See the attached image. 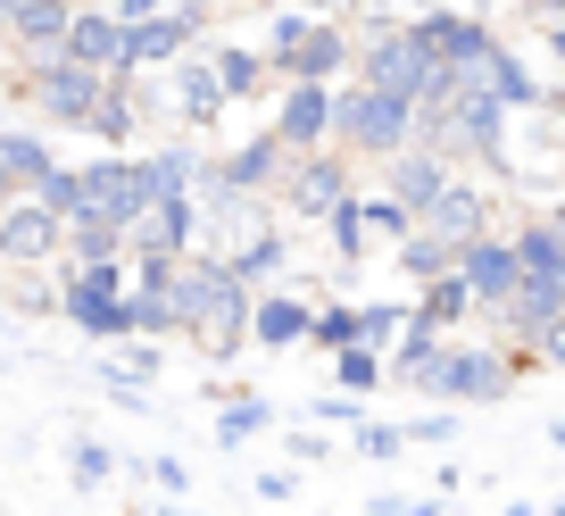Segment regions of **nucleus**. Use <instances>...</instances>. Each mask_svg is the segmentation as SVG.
I'll use <instances>...</instances> for the list:
<instances>
[{
    "label": "nucleus",
    "instance_id": "21",
    "mask_svg": "<svg viewBox=\"0 0 565 516\" xmlns=\"http://www.w3.org/2000/svg\"><path fill=\"white\" fill-rule=\"evenodd\" d=\"M449 183H458V167H441V159H433V150H399V159L383 167V192L399 200L407 217H424V209H433V200L449 192Z\"/></svg>",
    "mask_w": 565,
    "mask_h": 516
},
{
    "label": "nucleus",
    "instance_id": "37",
    "mask_svg": "<svg viewBox=\"0 0 565 516\" xmlns=\"http://www.w3.org/2000/svg\"><path fill=\"white\" fill-rule=\"evenodd\" d=\"M449 450V442H458V409H433V417H416V425H407V450Z\"/></svg>",
    "mask_w": 565,
    "mask_h": 516
},
{
    "label": "nucleus",
    "instance_id": "10",
    "mask_svg": "<svg viewBox=\"0 0 565 516\" xmlns=\"http://www.w3.org/2000/svg\"><path fill=\"white\" fill-rule=\"evenodd\" d=\"M416 233H433V242H441V250H458V259H466L475 242H491V233H499V200H491V183L458 176L441 200H433V209L416 217Z\"/></svg>",
    "mask_w": 565,
    "mask_h": 516
},
{
    "label": "nucleus",
    "instance_id": "48",
    "mask_svg": "<svg viewBox=\"0 0 565 516\" xmlns=\"http://www.w3.org/2000/svg\"><path fill=\"white\" fill-rule=\"evenodd\" d=\"M499 516H541V508H524V499H508V508H499Z\"/></svg>",
    "mask_w": 565,
    "mask_h": 516
},
{
    "label": "nucleus",
    "instance_id": "23",
    "mask_svg": "<svg viewBox=\"0 0 565 516\" xmlns=\"http://www.w3.org/2000/svg\"><path fill=\"white\" fill-rule=\"evenodd\" d=\"M141 117H150V108H141V84H134V75H108V92H100V108H92L84 134L125 159V143H141Z\"/></svg>",
    "mask_w": 565,
    "mask_h": 516
},
{
    "label": "nucleus",
    "instance_id": "4",
    "mask_svg": "<svg viewBox=\"0 0 565 516\" xmlns=\"http://www.w3.org/2000/svg\"><path fill=\"white\" fill-rule=\"evenodd\" d=\"M333 150L341 159H399L416 150V108L391 101V92H366V84H341L333 92Z\"/></svg>",
    "mask_w": 565,
    "mask_h": 516
},
{
    "label": "nucleus",
    "instance_id": "15",
    "mask_svg": "<svg viewBox=\"0 0 565 516\" xmlns=\"http://www.w3.org/2000/svg\"><path fill=\"white\" fill-rule=\"evenodd\" d=\"M458 284L475 292V317H499V308L524 292V267H515V242H508V225L491 233V242H475L458 259Z\"/></svg>",
    "mask_w": 565,
    "mask_h": 516
},
{
    "label": "nucleus",
    "instance_id": "14",
    "mask_svg": "<svg viewBox=\"0 0 565 516\" xmlns=\"http://www.w3.org/2000/svg\"><path fill=\"white\" fill-rule=\"evenodd\" d=\"M51 259H67V225H58L51 209H34V200H18V209H0V267H18V275H42Z\"/></svg>",
    "mask_w": 565,
    "mask_h": 516
},
{
    "label": "nucleus",
    "instance_id": "50",
    "mask_svg": "<svg viewBox=\"0 0 565 516\" xmlns=\"http://www.w3.org/2000/svg\"><path fill=\"white\" fill-rule=\"evenodd\" d=\"M0 125H9V108H0Z\"/></svg>",
    "mask_w": 565,
    "mask_h": 516
},
{
    "label": "nucleus",
    "instance_id": "1",
    "mask_svg": "<svg viewBox=\"0 0 565 516\" xmlns=\"http://www.w3.org/2000/svg\"><path fill=\"white\" fill-rule=\"evenodd\" d=\"M175 334L192 341L200 358H242L249 350V292L225 275V259H183V275H175Z\"/></svg>",
    "mask_w": 565,
    "mask_h": 516
},
{
    "label": "nucleus",
    "instance_id": "32",
    "mask_svg": "<svg viewBox=\"0 0 565 516\" xmlns=\"http://www.w3.org/2000/svg\"><path fill=\"white\" fill-rule=\"evenodd\" d=\"M67 475L84 483V492H100V483L117 475V459H108V442H100V433H75V442H67Z\"/></svg>",
    "mask_w": 565,
    "mask_h": 516
},
{
    "label": "nucleus",
    "instance_id": "7",
    "mask_svg": "<svg viewBox=\"0 0 565 516\" xmlns=\"http://www.w3.org/2000/svg\"><path fill=\"white\" fill-rule=\"evenodd\" d=\"M524 367H541V358H515V350H499V341H449V358H441V375L424 383V400H475V409H499Z\"/></svg>",
    "mask_w": 565,
    "mask_h": 516
},
{
    "label": "nucleus",
    "instance_id": "19",
    "mask_svg": "<svg viewBox=\"0 0 565 516\" xmlns=\"http://www.w3.org/2000/svg\"><path fill=\"white\" fill-rule=\"evenodd\" d=\"M317 334V301L308 292H266V301H249V341L258 350H300V341Z\"/></svg>",
    "mask_w": 565,
    "mask_h": 516
},
{
    "label": "nucleus",
    "instance_id": "16",
    "mask_svg": "<svg viewBox=\"0 0 565 516\" xmlns=\"http://www.w3.org/2000/svg\"><path fill=\"white\" fill-rule=\"evenodd\" d=\"M209 225H200V200H150V217L134 225V259H200Z\"/></svg>",
    "mask_w": 565,
    "mask_h": 516
},
{
    "label": "nucleus",
    "instance_id": "46",
    "mask_svg": "<svg viewBox=\"0 0 565 516\" xmlns=\"http://www.w3.org/2000/svg\"><path fill=\"white\" fill-rule=\"evenodd\" d=\"M0 92H18V67H9V51H0Z\"/></svg>",
    "mask_w": 565,
    "mask_h": 516
},
{
    "label": "nucleus",
    "instance_id": "40",
    "mask_svg": "<svg viewBox=\"0 0 565 516\" xmlns=\"http://www.w3.org/2000/svg\"><path fill=\"white\" fill-rule=\"evenodd\" d=\"M141 475L159 483L167 499H183V492H192V466H183V459H150V466H141Z\"/></svg>",
    "mask_w": 565,
    "mask_h": 516
},
{
    "label": "nucleus",
    "instance_id": "39",
    "mask_svg": "<svg viewBox=\"0 0 565 516\" xmlns=\"http://www.w3.org/2000/svg\"><path fill=\"white\" fill-rule=\"evenodd\" d=\"M407 425H358V459H399Z\"/></svg>",
    "mask_w": 565,
    "mask_h": 516
},
{
    "label": "nucleus",
    "instance_id": "5",
    "mask_svg": "<svg viewBox=\"0 0 565 516\" xmlns=\"http://www.w3.org/2000/svg\"><path fill=\"white\" fill-rule=\"evenodd\" d=\"M125 18V67L134 84H150V67H175L192 42H209V9H150V0H117Z\"/></svg>",
    "mask_w": 565,
    "mask_h": 516
},
{
    "label": "nucleus",
    "instance_id": "13",
    "mask_svg": "<svg viewBox=\"0 0 565 516\" xmlns=\"http://www.w3.org/2000/svg\"><path fill=\"white\" fill-rule=\"evenodd\" d=\"M282 143V159H317V150H333V92L317 84H282L275 92V125H266Z\"/></svg>",
    "mask_w": 565,
    "mask_h": 516
},
{
    "label": "nucleus",
    "instance_id": "8",
    "mask_svg": "<svg viewBox=\"0 0 565 516\" xmlns=\"http://www.w3.org/2000/svg\"><path fill=\"white\" fill-rule=\"evenodd\" d=\"M75 183H84V217L92 225H117V233H134L141 217H150V192H141V159L134 150H92L84 167H75Z\"/></svg>",
    "mask_w": 565,
    "mask_h": 516
},
{
    "label": "nucleus",
    "instance_id": "18",
    "mask_svg": "<svg viewBox=\"0 0 565 516\" xmlns=\"http://www.w3.org/2000/svg\"><path fill=\"white\" fill-rule=\"evenodd\" d=\"M216 176H225V192H249V200H275L282 176H291V159H282L275 134H249V143L216 150Z\"/></svg>",
    "mask_w": 565,
    "mask_h": 516
},
{
    "label": "nucleus",
    "instance_id": "41",
    "mask_svg": "<svg viewBox=\"0 0 565 516\" xmlns=\"http://www.w3.org/2000/svg\"><path fill=\"white\" fill-rule=\"evenodd\" d=\"M324 425H358V400H341V392H324V400H317V433H324Z\"/></svg>",
    "mask_w": 565,
    "mask_h": 516
},
{
    "label": "nucleus",
    "instance_id": "3",
    "mask_svg": "<svg viewBox=\"0 0 565 516\" xmlns=\"http://www.w3.org/2000/svg\"><path fill=\"white\" fill-rule=\"evenodd\" d=\"M416 150H433L441 167L482 159V167L508 176V108H499L491 92H449L441 108H424V117H416Z\"/></svg>",
    "mask_w": 565,
    "mask_h": 516
},
{
    "label": "nucleus",
    "instance_id": "33",
    "mask_svg": "<svg viewBox=\"0 0 565 516\" xmlns=\"http://www.w3.org/2000/svg\"><path fill=\"white\" fill-rule=\"evenodd\" d=\"M317 341L324 358H341V350H358V308H341V301H317Z\"/></svg>",
    "mask_w": 565,
    "mask_h": 516
},
{
    "label": "nucleus",
    "instance_id": "22",
    "mask_svg": "<svg viewBox=\"0 0 565 516\" xmlns=\"http://www.w3.org/2000/svg\"><path fill=\"white\" fill-rule=\"evenodd\" d=\"M225 108L233 101H225V84H216L209 59H175V125H183V134H209Z\"/></svg>",
    "mask_w": 565,
    "mask_h": 516
},
{
    "label": "nucleus",
    "instance_id": "28",
    "mask_svg": "<svg viewBox=\"0 0 565 516\" xmlns=\"http://www.w3.org/2000/svg\"><path fill=\"white\" fill-rule=\"evenodd\" d=\"M266 425H275V400H258V392H242V400H225V409H216V442H225V450L258 442Z\"/></svg>",
    "mask_w": 565,
    "mask_h": 516
},
{
    "label": "nucleus",
    "instance_id": "12",
    "mask_svg": "<svg viewBox=\"0 0 565 516\" xmlns=\"http://www.w3.org/2000/svg\"><path fill=\"white\" fill-rule=\"evenodd\" d=\"M341 200H358V176L341 150H317V159H291V176H282L275 209L282 217H333Z\"/></svg>",
    "mask_w": 565,
    "mask_h": 516
},
{
    "label": "nucleus",
    "instance_id": "25",
    "mask_svg": "<svg viewBox=\"0 0 565 516\" xmlns=\"http://www.w3.org/2000/svg\"><path fill=\"white\" fill-rule=\"evenodd\" d=\"M225 275L249 292V301H266V292H282L291 284V233H266V242H249V250H233L225 259Z\"/></svg>",
    "mask_w": 565,
    "mask_h": 516
},
{
    "label": "nucleus",
    "instance_id": "47",
    "mask_svg": "<svg viewBox=\"0 0 565 516\" xmlns=\"http://www.w3.org/2000/svg\"><path fill=\"white\" fill-rule=\"evenodd\" d=\"M159 516H200V508H192V499H167V508H159Z\"/></svg>",
    "mask_w": 565,
    "mask_h": 516
},
{
    "label": "nucleus",
    "instance_id": "35",
    "mask_svg": "<svg viewBox=\"0 0 565 516\" xmlns=\"http://www.w3.org/2000/svg\"><path fill=\"white\" fill-rule=\"evenodd\" d=\"M333 383H341V400H366L374 383H383V358H374V350H341L333 358Z\"/></svg>",
    "mask_w": 565,
    "mask_h": 516
},
{
    "label": "nucleus",
    "instance_id": "30",
    "mask_svg": "<svg viewBox=\"0 0 565 516\" xmlns=\"http://www.w3.org/2000/svg\"><path fill=\"white\" fill-rule=\"evenodd\" d=\"M399 275H416V292H424V284H441V275H458V250H441L433 233H407L399 242Z\"/></svg>",
    "mask_w": 565,
    "mask_h": 516
},
{
    "label": "nucleus",
    "instance_id": "49",
    "mask_svg": "<svg viewBox=\"0 0 565 516\" xmlns=\"http://www.w3.org/2000/svg\"><path fill=\"white\" fill-rule=\"evenodd\" d=\"M548 442H557V450H565V417H557V425H548Z\"/></svg>",
    "mask_w": 565,
    "mask_h": 516
},
{
    "label": "nucleus",
    "instance_id": "36",
    "mask_svg": "<svg viewBox=\"0 0 565 516\" xmlns=\"http://www.w3.org/2000/svg\"><path fill=\"white\" fill-rule=\"evenodd\" d=\"M9 301L34 308V317H58V284L51 275H9Z\"/></svg>",
    "mask_w": 565,
    "mask_h": 516
},
{
    "label": "nucleus",
    "instance_id": "24",
    "mask_svg": "<svg viewBox=\"0 0 565 516\" xmlns=\"http://www.w3.org/2000/svg\"><path fill=\"white\" fill-rule=\"evenodd\" d=\"M209 67H216V84H225V101H266V92H282V75L266 67L258 42H216Z\"/></svg>",
    "mask_w": 565,
    "mask_h": 516
},
{
    "label": "nucleus",
    "instance_id": "42",
    "mask_svg": "<svg viewBox=\"0 0 565 516\" xmlns=\"http://www.w3.org/2000/svg\"><path fill=\"white\" fill-rule=\"evenodd\" d=\"M532 358H541V367H557V375H565V317H557V325H548V334H541V350H532Z\"/></svg>",
    "mask_w": 565,
    "mask_h": 516
},
{
    "label": "nucleus",
    "instance_id": "11",
    "mask_svg": "<svg viewBox=\"0 0 565 516\" xmlns=\"http://www.w3.org/2000/svg\"><path fill=\"white\" fill-rule=\"evenodd\" d=\"M18 92H25V101H34L51 125H92V108H100L108 75L75 67V59H51V67H25V75H18Z\"/></svg>",
    "mask_w": 565,
    "mask_h": 516
},
{
    "label": "nucleus",
    "instance_id": "44",
    "mask_svg": "<svg viewBox=\"0 0 565 516\" xmlns=\"http://www.w3.org/2000/svg\"><path fill=\"white\" fill-rule=\"evenodd\" d=\"M249 492H258V499H291V492H300V475H282V466H275V475H258Z\"/></svg>",
    "mask_w": 565,
    "mask_h": 516
},
{
    "label": "nucleus",
    "instance_id": "2",
    "mask_svg": "<svg viewBox=\"0 0 565 516\" xmlns=\"http://www.w3.org/2000/svg\"><path fill=\"white\" fill-rule=\"evenodd\" d=\"M266 67L282 84H317V92H341V75H358V51H350V25L341 18H308V9H275L266 18Z\"/></svg>",
    "mask_w": 565,
    "mask_h": 516
},
{
    "label": "nucleus",
    "instance_id": "29",
    "mask_svg": "<svg viewBox=\"0 0 565 516\" xmlns=\"http://www.w3.org/2000/svg\"><path fill=\"white\" fill-rule=\"evenodd\" d=\"M407 325H416V308H407V301H366V308H358V350L383 358L391 341L407 334Z\"/></svg>",
    "mask_w": 565,
    "mask_h": 516
},
{
    "label": "nucleus",
    "instance_id": "26",
    "mask_svg": "<svg viewBox=\"0 0 565 516\" xmlns=\"http://www.w3.org/2000/svg\"><path fill=\"white\" fill-rule=\"evenodd\" d=\"M159 367H167L159 341H125V350L100 367V383H108L117 400H134V409H141V400H150V383H159Z\"/></svg>",
    "mask_w": 565,
    "mask_h": 516
},
{
    "label": "nucleus",
    "instance_id": "34",
    "mask_svg": "<svg viewBox=\"0 0 565 516\" xmlns=\"http://www.w3.org/2000/svg\"><path fill=\"white\" fill-rule=\"evenodd\" d=\"M324 242H333L341 267H358V250H366V217H358V200H341V209L324 217Z\"/></svg>",
    "mask_w": 565,
    "mask_h": 516
},
{
    "label": "nucleus",
    "instance_id": "38",
    "mask_svg": "<svg viewBox=\"0 0 565 516\" xmlns=\"http://www.w3.org/2000/svg\"><path fill=\"white\" fill-rule=\"evenodd\" d=\"M441 508H449L441 492H433V499H407V492H374V499H366V516H441Z\"/></svg>",
    "mask_w": 565,
    "mask_h": 516
},
{
    "label": "nucleus",
    "instance_id": "20",
    "mask_svg": "<svg viewBox=\"0 0 565 516\" xmlns=\"http://www.w3.org/2000/svg\"><path fill=\"white\" fill-rule=\"evenodd\" d=\"M58 59H75V67H92V75H117L125 67V18H117V0H108V9H75L67 51H58Z\"/></svg>",
    "mask_w": 565,
    "mask_h": 516
},
{
    "label": "nucleus",
    "instance_id": "17",
    "mask_svg": "<svg viewBox=\"0 0 565 516\" xmlns=\"http://www.w3.org/2000/svg\"><path fill=\"white\" fill-rule=\"evenodd\" d=\"M58 176V150L42 143L34 125H0V209H18V200H34L42 183Z\"/></svg>",
    "mask_w": 565,
    "mask_h": 516
},
{
    "label": "nucleus",
    "instance_id": "6",
    "mask_svg": "<svg viewBox=\"0 0 565 516\" xmlns=\"http://www.w3.org/2000/svg\"><path fill=\"white\" fill-rule=\"evenodd\" d=\"M134 267H58V317L84 341H134Z\"/></svg>",
    "mask_w": 565,
    "mask_h": 516
},
{
    "label": "nucleus",
    "instance_id": "9",
    "mask_svg": "<svg viewBox=\"0 0 565 516\" xmlns=\"http://www.w3.org/2000/svg\"><path fill=\"white\" fill-rule=\"evenodd\" d=\"M67 25L75 9L67 0H0V51H9V67H51L58 51H67Z\"/></svg>",
    "mask_w": 565,
    "mask_h": 516
},
{
    "label": "nucleus",
    "instance_id": "27",
    "mask_svg": "<svg viewBox=\"0 0 565 516\" xmlns=\"http://www.w3.org/2000/svg\"><path fill=\"white\" fill-rule=\"evenodd\" d=\"M466 317H475V292H466L458 275H441V284H424V292H416V325H424V334H441V341H449Z\"/></svg>",
    "mask_w": 565,
    "mask_h": 516
},
{
    "label": "nucleus",
    "instance_id": "43",
    "mask_svg": "<svg viewBox=\"0 0 565 516\" xmlns=\"http://www.w3.org/2000/svg\"><path fill=\"white\" fill-rule=\"evenodd\" d=\"M324 450H333V442H324L317 425H300V433H291V459H300V466H308V459H324Z\"/></svg>",
    "mask_w": 565,
    "mask_h": 516
},
{
    "label": "nucleus",
    "instance_id": "31",
    "mask_svg": "<svg viewBox=\"0 0 565 516\" xmlns=\"http://www.w3.org/2000/svg\"><path fill=\"white\" fill-rule=\"evenodd\" d=\"M358 217H366V242H391V250L416 233V217H407L391 192H358Z\"/></svg>",
    "mask_w": 565,
    "mask_h": 516
},
{
    "label": "nucleus",
    "instance_id": "45",
    "mask_svg": "<svg viewBox=\"0 0 565 516\" xmlns=\"http://www.w3.org/2000/svg\"><path fill=\"white\" fill-rule=\"evenodd\" d=\"M541 34H548V59L565 67V18H557V25H541Z\"/></svg>",
    "mask_w": 565,
    "mask_h": 516
}]
</instances>
